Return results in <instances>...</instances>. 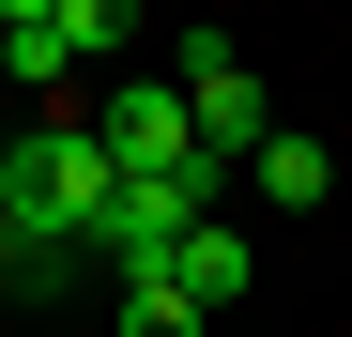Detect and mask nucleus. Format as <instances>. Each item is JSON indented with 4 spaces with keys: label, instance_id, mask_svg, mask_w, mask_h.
Listing matches in <instances>:
<instances>
[{
    "label": "nucleus",
    "instance_id": "nucleus-1",
    "mask_svg": "<svg viewBox=\"0 0 352 337\" xmlns=\"http://www.w3.org/2000/svg\"><path fill=\"white\" fill-rule=\"evenodd\" d=\"M107 138L77 123V107H46V123L0 153V261H77L92 246V215H107Z\"/></svg>",
    "mask_w": 352,
    "mask_h": 337
},
{
    "label": "nucleus",
    "instance_id": "nucleus-3",
    "mask_svg": "<svg viewBox=\"0 0 352 337\" xmlns=\"http://www.w3.org/2000/svg\"><path fill=\"white\" fill-rule=\"evenodd\" d=\"M92 138H107L123 184H214V168H199V123H184V77H107Z\"/></svg>",
    "mask_w": 352,
    "mask_h": 337
},
{
    "label": "nucleus",
    "instance_id": "nucleus-6",
    "mask_svg": "<svg viewBox=\"0 0 352 337\" xmlns=\"http://www.w3.org/2000/svg\"><path fill=\"white\" fill-rule=\"evenodd\" d=\"M245 276H261V261H245V230H230V215H199V230H184V246H168V276H153V292H184V307L214 322L230 292H245Z\"/></svg>",
    "mask_w": 352,
    "mask_h": 337
},
{
    "label": "nucleus",
    "instance_id": "nucleus-8",
    "mask_svg": "<svg viewBox=\"0 0 352 337\" xmlns=\"http://www.w3.org/2000/svg\"><path fill=\"white\" fill-rule=\"evenodd\" d=\"M123 337H199V307L184 292H123Z\"/></svg>",
    "mask_w": 352,
    "mask_h": 337
},
{
    "label": "nucleus",
    "instance_id": "nucleus-2",
    "mask_svg": "<svg viewBox=\"0 0 352 337\" xmlns=\"http://www.w3.org/2000/svg\"><path fill=\"white\" fill-rule=\"evenodd\" d=\"M184 123H199V168H214V184H230V168H261L291 123H276V92H261V62H245V46H214L199 31V62H184Z\"/></svg>",
    "mask_w": 352,
    "mask_h": 337
},
{
    "label": "nucleus",
    "instance_id": "nucleus-7",
    "mask_svg": "<svg viewBox=\"0 0 352 337\" xmlns=\"http://www.w3.org/2000/svg\"><path fill=\"white\" fill-rule=\"evenodd\" d=\"M245 184H261V199H276V215H322V184H337V153H322V138H307V123H291V138H276V153H261V168H245Z\"/></svg>",
    "mask_w": 352,
    "mask_h": 337
},
{
    "label": "nucleus",
    "instance_id": "nucleus-5",
    "mask_svg": "<svg viewBox=\"0 0 352 337\" xmlns=\"http://www.w3.org/2000/svg\"><path fill=\"white\" fill-rule=\"evenodd\" d=\"M199 215H214V184H107L92 261H123V292H153V276H168V246H184Z\"/></svg>",
    "mask_w": 352,
    "mask_h": 337
},
{
    "label": "nucleus",
    "instance_id": "nucleus-4",
    "mask_svg": "<svg viewBox=\"0 0 352 337\" xmlns=\"http://www.w3.org/2000/svg\"><path fill=\"white\" fill-rule=\"evenodd\" d=\"M107 46H123V0H0V77H31V92H62Z\"/></svg>",
    "mask_w": 352,
    "mask_h": 337
}]
</instances>
